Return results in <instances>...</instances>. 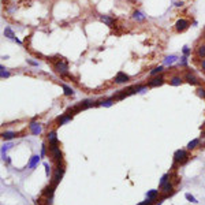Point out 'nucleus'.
<instances>
[{
	"label": "nucleus",
	"instance_id": "1",
	"mask_svg": "<svg viewBox=\"0 0 205 205\" xmlns=\"http://www.w3.org/2000/svg\"><path fill=\"white\" fill-rule=\"evenodd\" d=\"M187 160H189V153L185 149H178L174 153V163L183 165L185 163H187Z\"/></svg>",
	"mask_w": 205,
	"mask_h": 205
},
{
	"label": "nucleus",
	"instance_id": "22",
	"mask_svg": "<svg viewBox=\"0 0 205 205\" xmlns=\"http://www.w3.org/2000/svg\"><path fill=\"white\" fill-rule=\"evenodd\" d=\"M4 36L7 37V38H11V40L15 38V34H14V31L11 30V27H6L4 29Z\"/></svg>",
	"mask_w": 205,
	"mask_h": 205
},
{
	"label": "nucleus",
	"instance_id": "17",
	"mask_svg": "<svg viewBox=\"0 0 205 205\" xmlns=\"http://www.w3.org/2000/svg\"><path fill=\"white\" fill-rule=\"evenodd\" d=\"M183 82V79L181 77H172L171 79H169V85H172V86H181Z\"/></svg>",
	"mask_w": 205,
	"mask_h": 205
},
{
	"label": "nucleus",
	"instance_id": "42",
	"mask_svg": "<svg viewBox=\"0 0 205 205\" xmlns=\"http://www.w3.org/2000/svg\"><path fill=\"white\" fill-rule=\"evenodd\" d=\"M204 127H205V122H204Z\"/></svg>",
	"mask_w": 205,
	"mask_h": 205
},
{
	"label": "nucleus",
	"instance_id": "9",
	"mask_svg": "<svg viewBox=\"0 0 205 205\" xmlns=\"http://www.w3.org/2000/svg\"><path fill=\"white\" fill-rule=\"evenodd\" d=\"M160 190L164 193L165 196H168V194H171V193L174 192V185H172L171 182H165L164 185H161L160 186Z\"/></svg>",
	"mask_w": 205,
	"mask_h": 205
},
{
	"label": "nucleus",
	"instance_id": "40",
	"mask_svg": "<svg viewBox=\"0 0 205 205\" xmlns=\"http://www.w3.org/2000/svg\"><path fill=\"white\" fill-rule=\"evenodd\" d=\"M14 41H15V43H17V44H22V41L19 40V38H17V37H15V38H14Z\"/></svg>",
	"mask_w": 205,
	"mask_h": 205
},
{
	"label": "nucleus",
	"instance_id": "28",
	"mask_svg": "<svg viewBox=\"0 0 205 205\" xmlns=\"http://www.w3.org/2000/svg\"><path fill=\"white\" fill-rule=\"evenodd\" d=\"M0 75H1V78H8L10 77V73L6 71L4 66H0Z\"/></svg>",
	"mask_w": 205,
	"mask_h": 205
},
{
	"label": "nucleus",
	"instance_id": "8",
	"mask_svg": "<svg viewBox=\"0 0 205 205\" xmlns=\"http://www.w3.org/2000/svg\"><path fill=\"white\" fill-rule=\"evenodd\" d=\"M49 142V146H55V145H59V141H58V135H56V131L52 130L48 133V137H47Z\"/></svg>",
	"mask_w": 205,
	"mask_h": 205
},
{
	"label": "nucleus",
	"instance_id": "30",
	"mask_svg": "<svg viewBox=\"0 0 205 205\" xmlns=\"http://www.w3.org/2000/svg\"><path fill=\"white\" fill-rule=\"evenodd\" d=\"M185 197H186V200H189L190 202H194V204H196V202H198V201H197L196 198H194V197L190 194V193H186V194H185Z\"/></svg>",
	"mask_w": 205,
	"mask_h": 205
},
{
	"label": "nucleus",
	"instance_id": "21",
	"mask_svg": "<svg viewBox=\"0 0 205 205\" xmlns=\"http://www.w3.org/2000/svg\"><path fill=\"white\" fill-rule=\"evenodd\" d=\"M197 56L200 59H205V45H200L197 48Z\"/></svg>",
	"mask_w": 205,
	"mask_h": 205
},
{
	"label": "nucleus",
	"instance_id": "5",
	"mask_svg": "<svg viewBox=\"0 0 205 205\" xmlns=\"http://www.w3.org/2000/svg\"><path fill=\"white\" fill-rule=\"evenodd\" d=\"M163 84H164V77L156 75L148 82V86H149V88H156V86H160V85H163Z\"/></svg>",
	"mask_w": 205,
	"mask_h": 205
},
{
	"label": "nucleus",
	"instance_id": "3",
	"mask_svg": "<svg viewBox=\"0 0 205 205\" xmlns=\"http://www.w3.org/2000/svg\"><path fill=\"white\" fill-rule=\"evenodd\" d=\"M49 153H51L52 159H54L56 163H58V161H62L63 153H62V151H60V148H59V145H55V146H49Z\"/></svg>",
	"mask_w": 205,
	"mask_h": 205
},
{
	"label": "nucleus",
	"instance_id": "31",
	"mask_svg": "<svg viewBox=\"0 0 205 205\" xmlns=\"http://www.w3.org/2000/svg\"><path fill=\"white\" fill-rule=\"evenodd\" d=\"M168 176H169V174H164L163 176H161V179H160V186H161V185H164L165 182H168Z\"/></svg>",
	"mask_w": 205,
	"mask_h": 205
},
{
	"label": "nucleus",
	"instance_id": "11",
	"mask_svg": "<svg viewBox=\"0 0 205 205\" xmlns=\"http://www.w3.org/2000/svg\"><path fill=\"white\" fill-rule=\"evenodd\" d=\"M100 21L104 22L105 25H108L109 27H115L114 26V25H115V19L111 18V17H108V15H100Z\"/></svg>",
	"mask_w": 205,
	"mask_h": 205
},
{
	"label": "nucleus",
	"instance_id": "20",
	"mask_svg": "<svg viewBox=\"0 0 205 205\" xmlns=\"http://www.w3.org/2000/svg\"><path fill=\"white\" fill-rule=\"evenodd\" d=\"M54 190H55V186H48V187H45L44 196L48 197V198H51V197L54 196Z\"/></svg>",
	"mask_w": 205,
	"mask_h": 205
},
{
	"label": "nucleus",
	"instance_id": "12",
	"mask_svg": "<svg viewBox=\"0 0 205 205\" xmlns=\"http://www.w3.org/2000/svg\"><path fill=\"white\" fill-rule=\"evenodd\" d=\"M71 118H73V116L70 115V114H64V115L58 116V119H56L58 126H62V125H64V123H67L68 121H71Z\"/></svg>",
	"mask_w": 205,
	"mask_h": 205
},
{
	"label": "nucleus",
	"instance_id": "39",
	"mask_svg": "<svg viewBox=\"0 0 205 205\" xmlns=\"http://www.w3.org/2000/svg\"><path fill=\"white\" fill-rule=\"evenodd\" d=\"M201 67H202V70L205 71V59H202V62H201Z\"/></svg>",
	"mask_w": 205,
	"mask_h": 205
},
{
	"label": "nucleus",
	"instance_id": "18",
	"mask_svg": "<svg viewBox=\"0 0 205 205\" xmlns=\"http://www.w3.org/2000/svg\"><path fill=\"white\" fill-rule=\"evenodd\" d=\"M62 88H63V90H64V94H66V96H73V94H74V89L70 88L68 85L62 84Z\"/></svg>",
	"mask_w": 205,
	"mask_h": 205
},
{
	"label": "nucleus",
	"instance_id": "29",
	"mask_svg": "<svg viewBox=\"0 0 205 205\" xmlns=\"http://www.w3.org/2000/svg\"><path fill=\"white\" fill-rule=\"evenodd\" d=\"M182 52H183V55H185V56H189V55L192 54V49L189 48L187 45H185V47L182 48Z\"/></svg>",
	"mask_w": 205,
	"mask_h": 205
},
{
	"label": "nucleus",
	"instance_id": "4",
	"mask_svg": "<svg viewBox=\"0 0 205 205\" xmlns=\"http://www.w3.org/2000/svg\"><path fill=\"white\" fill-rule=\"evenodd\" d=\"M189 26H190V22H189L187 19H185V18L178 19V21H176V23H175V29H176V31L186 30Z\"/></svg>",
	"mask_w": 205,
	"mask_h": 205
},
{
	"label": "nucleus",
	"instance_id": "19",
	"mask_svg": "<svg viewBox=\"0 0 205 205\" xmlns=\"http://www.w3.org/2000/svg\"><path fill=\"white\" fill-rule=\"evenodd\" d=\"M198 145H200V138H194L193 141L187 144V149H196Z\"/></svg>",
	"mask_w": 205,
	"mask_h": 205
},
{
	"label": "nucleus",
	"instance_id": "41",
	"mask_svg": "<svg viewBox=\"0 0 205 205\" xmlns=\"http://www.w3.org/2000/svg\"><path fill=\"white\" fill-rule=\"evenodd\" d=\"M202 135H204V137H205V131H204V134H202Z\"/></svg>",
	"mask_w": 205,
	"mask_h": 205
},
{
	"label": "nucleus",
	"instance_id": "36",
	"mask_svg": "<svg viewBox=\"0 0 205 205\" xmlns=\"http://www.w3.org/2000/svg\"><path fill=\"white\" fill-rule=\"evenodd\" d=\"M10 146H11V145H4V146L1 148V155H3V156H4V153H6V152L8 151V148H10Z\"/></svg>",
	"mask_w": 205,
	"mask_h": 205
},
{
	"label": "nucleus",
	"instance_id": "26",
	"mask_svg": "<svg viewBox=\"0 0 205 205\" xmlns=\"http://www.w3.org/2000/svg\"><path fill=\"white\" fill-rule=\"evenodd\" d=\"M137 86V93H145L148 89V84H144V85H135Z\"/></svg>",
	"mask_w": 205,
	"mask_h": 205
},
{
	"label": "nucleus",
	"instance_id": "13",
	"mask_svg": "<svg viewBox=\"0 0 205 205\" xmlns=\"http://www.w3.org/2000/svg\"><path fill=\"white\" fill-rule=\"evenodd\" d=\"M133 19H134V21H137V22H144V21L146 19V17H145L141 11L135 10V11L133 13Z\"/></svg>",
	"mask_w": 205,
	"mask_h": 205
},
{
	"label": "nucleus",
	"instance_id": "15",
	"mask_svg": "<svg viewBox=\"0 0 205 205\" xmlns=\"http://www.w3.org/2000/svg\"><path fill=\"white\" fill-rule=\"evenodd\" d=\"M40 159H41V156L34 155V156L30 159V161H29V168H36V165L40 163Z\"/></svg>",
	"mask_w": 205,
	"mask_h": 205
},
{
	"label": "nucleus",
	"instance_id": "6",
	"mask_svg": "<svg viewBox=\"0 0 205 205\" xmlns=\"http://www.w3.org/2000/svg\"><path fill=\"white\" fill-rule=\"evenodd\" d=\"M130 81V77L126 74V73H123V71H119L118 74H116V77H115V84H127Z\"/></svg>",
	"mask_w": 205,
	"mask_h": 205
},
{
	"label": "nucleus",
	"instance_id": "34",
	"mask_svg": "<svg viewBox=\"0 0 205 205\" xmlns=\"http://www.w3.org/2000/svg\"><path fill=\"white\" fill-rule=\"evenodd\" d=\"M155 201H156V200H151V198H148V200H145L144 202H141V204H138V205H152Z\"/></svg>",
	"mask_w": 205,
	"mask_h": 205
},
{
	"label": "nucleus",
	"instance_id": "23",
	"mask_svg": "<svg viewBox=\"0 0 205 205\" xmlns=\"http://www.w3.org/2000/svg\"><path fill=\"white\" fill-rule=\"evenodd\" d=\"M112 104H114V98H107V100H102L100 101V105L101 107H112Z\"/></svg>",
	"mask_w": 205,
	"mask_h": 205
},
{
	"label": "nucleus",
	"instance_id": "16",
	"mask_svg": "<svg viewBox=\"0 0 205 205\" xmlns=\"http://www.w3.org/2000/svg\"><path fill=\"white\" fill-rule=\"evenodd\" d=\"M163 70H164V67H163V66H157V67L152 68L151 71H149V75H151V77H156V75H159L160 73H163Z\"/></svg>",
	"mask_w": 205,
	"mask_h": 205
},
{
	"label": "nucleus",
	"instance_id": "14",
	"mask_svg": "<svg viewBox=\"0 0 205 205\" xmlns=\"http://www.w3.org/2000/svg\"><path fill=\"white\" fill-rule=\"evenodd\" d=\"M178 60V58L175 56V55H169V56H165L164 58V60H163V64L164 66H171L172 63H175Z\"/></svg>",
	"mask_w": 205,
	"mask_h": 205
},
{
	"label": "nucleus",
	"instance_id": "35",
	"mask_svg": "<svg viewBox=\"0 0 205 205\" xmlns=\"http://www.w3.org/2000/svg\"><path fill=\"white\" fill-rule=\"evenodd\" d=\"M45 153H47V149H45V144H43V146H41V157H44L45 156Z\"/></svg>",
	"mask_w": 205,
	"mask_h": 205
},
{
	"label": "nucleus",
	"instance_id": "27",
	"mask_svg": "<svg viewBox=\"0 0 205 205\" xmlns=\"http://www.w3.org/2000/svg\"><path fill=\"white\" fill-rule=\"evenodd\" d=\"M187 64H189V59H187V56L183 55L182 58L179 59V66H181V67H186Z\"/></svg>",
	"mask_w": 205,
	"mask_h": 205
},
{
	"label": "nucleus",
	"instance_id": "7",
	"mask_svg": "<svg viewBox=\"0 0 205 205\" xmlns=\"http://www.w3.org/2000/svg\"><path fill=\"white\" fill-rule=\"evenodd\" d=\"M29 130H30V133L33 134V135H38V134H41V131H43V127H41L40 123L31 122L30 125H29Z\"/></svg>",
	"mask_w": 205,
	"mask_h": 205
},
{
	"label": "nucleus",
	"instance_id": "38",
	"mask_svg": "<svg viewBox=\"0 0 205 205\" xmlns=\"http://www.w3.org/2000/svg\"><path fill=\"white\" fill-rule=\"evenodd\" d=\"M183 4H185V3H183L182 0H181V1H176V3H175V6H176V7H182Z\"/></svg>",
	"mask_w": 205,
	"mask_h": 205
},
{
	"label": "nucleus",
	"instance_id": "32",
	"mask_svg": "<svg viewBox=\"0 0 205 205\" xmlns=\"http://www.w3.org/2000/svg\"><path fill=\"white\" fill-rule=\"evenodd\" d=\"M197 94H198L200 97L205 98V89L204 88H198V89H197Z\"/></svg>",
	"mask_w": 205,
	"mask_h": 205
},
{
	"label": "nucleus",
	"instance_id": "37",
	"mask_svg": "<svg viewBox=\"0 0 205 205\" xmlns=\"http://www.w3.org/2000/svg\"><path fill=\"white\" fill-rule=\"evenodd\" d=\"M26 62L29 63L30 66H38V62H34V60H31V59H27Z\"/></svg>",
	"mask_w": 205,
	"mask_h": 205
},
{
	"label": "nucleus",
	"instance_id": "2",
	"mask_svg": "<svg viewBox=\"0 0 205 205\" xmlns=\"http://www.w3.org/2000/svg\"><path fill=\"white\" fill-rule=\"evenodd\" d=\"M55 71L62 77H70L68 74V64L63 60H59L58 63H55Z\"/></svg>",
	"mask_w": 205,
	"mask_h": 205
},
{
	"label": "nucleus",
	"instance_id": "24",
	"mask_svg": "<svg viewBox=\"0 0 205 205\" xmlns=\"http://www.w3.org/2000/svg\"><path fill=\"white\" fill-rule=\"evenodd\" d=\"M159 196V190H149L146 193V197L151 198V200H156V197Z\"/></svg>",
	"mask_w": 205,
	"mask_h": 205
},
{
	"label": "nucleus",
	"instance_id": "10",
	"mask_svg": "<svg viewBox=\"0 0 205 205\" xmlns=\"http://www.w3.org/2000/svg\"><path fill=\"white\" fill-rule=\"evenodd\" d=\"M185 81L190 85H198L200 84V81L197 79V77L194 75V74H192V73H187L186 75H185Z\"/></svg>",
	"mask_w": 205,
	"mask_h": 205
},
{
	"label": "nucleus",
	"instance_id": "33",
	"mask_svg": "<svg viewBox=\"0 0 205 205\" xmlns=\"http://www.w3.org/2000/svg\"><path fill=\"white\" fill-rule=\"evenodd\" d=\"M44 167H45V174H47V176H49L51 175V167H49V164L47 161H44Z\"/></svg>",
	"mask_w": 205,
	"mask_h": 205
},
{
	"label": "nucleus",
	"instance_id": "25",
	"mask_svg": "<svg viewBox=\"0 0 205 205\" xmlns=\"http://www.w3.org/2000/svg\"><path fill=\"white\" fill-rule=\"evenodd\" d=\"M15 135H17V133H14V131H4V133H3V138L13 139V138H15Z\"/></svg>",
	"mask_w": 205,
	"mask_h": 205
}]
</instances>
